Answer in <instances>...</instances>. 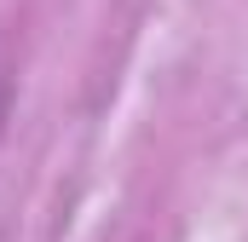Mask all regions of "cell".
Listing matches in <instances>:
<instances>
[]
</instances>
